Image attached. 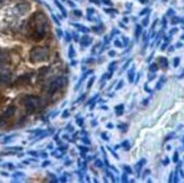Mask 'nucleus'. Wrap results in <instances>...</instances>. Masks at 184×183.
Listing matches in <instances>:
<instances>
[{"mask_svg": "<svg viewBox=\"0 0 184 183\" xmlns=\"http://www.w3.org/2000/svg\"><path fill=\"white\" fill-rule=\"evenodd\" d=\"M72 35H74L75 41H78V40H79V35H78V34H77V33H74V34H72Z\"/></svg>", "mask_w": 184, "mask_h": 183, "instance_id": "nucleus-42", "label": "nucleus"}, {"mask_svg": "<svg viewBox=\"0 0 184 183\" xmlns=\"http://www.w3.org/2000/svg\"><path fill=\"white\" fill-rule=\"evenodd\" d=\"M134 75H136V73H134V67H132L131 69H129V71H128V79H129V82L130 83L133 82Z\"/></svg>", "mask_w": 184, "mask_h": 183, "instance_id": "nucleus-10", "label": "nucleus"}, {"mask_svg": "<svg viewBox=\"0 0 184 183\" xmlns=\"http://www.w3.org/2000/svg\"><path fill=\"white\" fill-rule=\"evenodd\" d=\"M54 3L57 5V7H58V8H59V10L61 11V13H62L63 16H67V11H66L65 7H63V6L61 5V3H60L59 1H58V0H54Z\"/></svg>", "mask_w": 184, "mask_h": 183, "instance_id": "nucleus-14", "label": "nucleus"}, {"mask_svg": "<svg viewBox=\"0 0 184 183\" xmlns=\"http://www.w3.org/2000/svg\"><path fill=\"white\" fill-rule=\"evenodd\" d=\"M72 26H75V27L78 30V31L82 32V33H88L89 32V28H87L86 26L81 25V24H77V23H72Z\"/></svg>", "mask_w": 184, "mask_h": 183, "instance_id": "nucleus-8", "label": "nucleus"}, {"mask_svg": "<svg viewBox=\"0 0 184 183\" xmlns=\"http://www.w3.org/2000/svg\"><path fill=\"white\" fill-rule=\"evenodd\" d=\"M182 20L180 19V17H173L172 19V24L173 25H175V24H177V23H181Z\"/></svg>", "mask_w": 184, "mask_h": 183, "instance_id": "nucleus-21", "label": "nucleus"}, {"mask_svg": "<svg viewBox=\"0 0 184 183\" xmlns=\"http://www.w3.org/2000/svg\"><path fill=\"white\" fill-rule=\"evenodd\" d=\"M148 100H149V99H146V101H144V104H145V105H146V104L148 103Z\"/></svg>", "mask_w": 184, "mask_h": 183, "instance_id": "nucleus-59", "label": "nucleus"}, {"mask_svg": "<svg viewBox=\"0 0 184 183\" xmlns=\"http://www.w3.org/2000/svg\"><path fill=\"white\" fill-rule=\"evenodd\" d=\"M168 51H170V52H172V51H174V46H171V48L168 49Z\"/></svg>", "mask_w": 184, "mask_h": 183, "instance_id": "nucleus-58", "label": "nucleus"}, {"mask_svg": "<svg viewBox=\"0 0 184 183\" xmlns=\"http://www.w3.org/2000/svg\"><path fill=\"white\" fill-rule=\"evenodd\" d=\"M118 128H119L120 130H123V131H127L128 130V124L127 123H121L118 126Z\"/></svg>", "mask_w": 184, "mask_h": 183, "instance_id": "nucleus-20", "label": "nucleus"}, {"mask_svg": "<svg viewBox=\"0 0 184 183\" xmlns=\"http://www.w3.org/2000/svg\"><path fill=\"white\" fill-rule=\"evenodd\" d=\"M0 1H3V0H0Z\"/></svg>", "mask_w": 184, "mask_h": 183, "instance_id": "nucleus-62", "label": "nucleus"}, {"mask_svg": "<svg viewBox=\"0 0 184 183\" xmlns=\"http://www.w3.org/2000/svg\"><path fill=\"white\" fill-rule=\"evenodd\" d=\"M50 56V51L46 46H36L31 51V60L33 62L46 61Z\"/></svg>", "mask_w": 184, "mask_h": 183, "instance_id": "nucleus-2", "label": "nucleus"}, {"mask_svg": "<svg viewBox=\"0 0 184 183\" xmlns=\"http://www.w3.org/2000/svg\"><path fill=\"white\" fill-rule=\"evenodd\" d=\"M167 45H168V43H167V42H165V43H164V44L161 45V48H160V50H161V51H164V50H165V49H166V48H167Z\"/></svg>", "mask_w": 184, "mask_h": 183, "instance_id": "nucleus-40", "label": "nucleus"}, {"mask_svg": "<svg viewBox=\"0 0 184 183\" xmlns=\"http://www.w3.org/2000/svg\"><path fill=\"white\" fill-rule=\"evenodd\" d=\"M89 1L93 3H96V5H101V1H99V0H89Z\"/></svg>", "mask_w": 184, "mask_h": 183, "instance_id": "nucleus-44", "label": "nucleus"}, {"mask_svg": "<svg viewBox=\"0 0 184 183\" xmlns=\"http://www.w3.org/2000/svg\"><path fill=\"white\" fill-rule=\"evenodd\" d=\"M123 111H124V105L123 104H119L115 106V113L116 116H122L123 114Z\"/></svg>", "mask_w": 184, "mask_h": 183, "instance_id": "nucleus-9", "label": "nucleus"}, {"mask_svg": "<svg viewBox=\"0 0 184 183\" xmlns=\"http://www.w3.org/2000/svg\"><path fill=\"white\" fill-rule=\"evenodd\" d=\"M75 56H76V52H75V49H74V45H69V51H68V57L70 58V59H72V58H75Z\"/></svg>", "mask_w": 184, "mask_h": 183, "instance_id": "nucleus-15", "label": "nucleus"}, {"mask_svg": "<svg viewBox=\"0 0 184 183\" xmlns=\"http://www.w3.org/2000/svg\"><path fill=\"white\" fill-rule=\"evenodd\" d=\"M67 84H68V78L67 77H58L57 79H54L53 82L51 83L49 90H50V93H54V92L66 87Z\"/></svg>", "mask_w": 184, "mask_h": 183, "instance_id": "nucleus-3", "label": "nucleus"}, {"mask_svg": "<svg viewBox=\"0 0 184 183\" xmlns=\"http://www.w3.org/2000/svg\"><path fill=\"white\" fill-rule=\"evenodd\" d=\"M92 42H93V39L91 36H88V35H85V36H82V39L80 40V44L82 46H88V45H91Z\"/></svg>", "mask_w": 184, "mask_h": 183, "instance_id": "nucleus-6", "label": "nucleus"}, {"mask_svg": "<svg viewBox=\"0 0 184 183\" xmlns=\"http://www.w3.org/2000/svg\"><path fill=\"white\" fill-rule=\"evenodd\" d=\"M182 40H184V35H182Z\"/></svg>", "mask_w": 184, "mask_h": 183, "instance_id": "nucleus-61", "label": "nucleus"}, {"mask_svg": "<svg viewBox=\"0 0 184 183\" xmlns=\"http://www.w3.org/2000/svg\"><path fill=\"white\" fill-rule=\"evenodd\" d=\"M150 174V170H146V171H145L144 172V174H142V178H146V176H147V175H149Z\"/></svg>", "mask_w": 184, "mask_h": 183, "instance_id": "nucleus-37", "label": "nucleus"}, {"mask_svg": "<svg viewBox=\"0 0 184 183\" xmlns=\"http://www.w3.org/2000/svg\"><path fill=\"white\" fill-rule=\"evenodd\" d=\"M102 138L104 139V140L108 141V135H106L105 132H103V133H102Z\"/></svg>", "mask_w": 184, "mask_h": 183, "instance_id": "nucleus-39", "label": "nucleus"}, {"mask_svg": "<svg viewBox=\"0 0 184 183\" xmlns=\"http://www.w3.org/2000/svg\"><path fill=\"white\" fill-rule=\"evenodd\" d=\"M158 62H159V67H161L163 69H166V68L168 67V60H167L165 57H159Z\"/></svg>", "mask_w": 184, "mask_h": 183, "instance_id": "nucleus-7", "label": "nucleus"}, {"mask_svg": "<svg viewBox=\"0 0 184 183\" xmlns=\"http://www.w3.org/2000/svg\"><path fill=\"white\" fill-rule=\"evenodd\" d=\"M142 33V26L141 25H137L136 26V31H134V36H136V40H139L140 35Z\"/></svg>", "mask_w": 184, "mask_h": 183, "instance_id": "nucleus-12", "label": "nucleus"}, {"mask_svg": "<svg viewBox=\"0 0 184 183\" xmlns=\"http://www.w3.org/2000/svg\"><path fill=\"white\" fill-rule=\"evenodd\" d=\"M122 40H123V46H127L128 45V43H129V40L127 39V37H122Z\"/></svg>", "mask_w": 184, "mask_h": 183, "instance_id": "nucleus-35", "label": "nucleus"}, {"mask_svg": "<svg viewBox=\"0 0 184 183\" xmlns=\"http://www.w3.org/2000/svg\"><path fill=\"white\" fill-rule=\"evenodd\" d=\"M139 1H140L141 3H148V0H139Z\"/></svg>", "mask_w": 184, "mask_h": 183, "instance_id": "nucleus-57", "label": "nucleus"}, {"mask_svg": "<svg viewBox=\"0 0 184 183\" xmlns=\"http://www.w3.org/2000/svg\"><path fill=\"white\" fill-rule=\"evenodd\" d=\"M180 61H181V59H180L178 57L174 58V61H173V66H174V68H177L178 67V65H180Z\"/></svg>", "mask_w": 184, "mask_h": 183, "instance_id": "nucleus-17", "label": "nucleus"}, {"mask_svg": "<svg viewBox=\"0 0 184 183\" xmlns=\"http://www.w3.org/2000/svg\"><path fill=\"white\" fill-rule=\"evenodd\" d=\"M122 182H129V180H128V176H127V172L122 175Z\"/></svg>", "mask_w": 184, "mask_h": 183, "instance_id": "nucleus-32", "label": "nucleus"}, {"mask_svg": "<svg viewBox=\"0 0 184 183\" xmlns=\"http://www.w3.org/2000/svg\"><path fill=\"white\" fill-rule=\"evenodd\" d=\"M123 169L125 170V172L128 173V174H132V169H131L130 166H128V165H124V166H123Z\"/></svg>", "mask_w": 184, "mask_h": 183, "instance_id": "nucleus-22", "label": "nucleus"}, {"mask_svg": "<svg viewBox=\"0 0 184 183\" xmlns=\"http://www.w3.org/2000/svg\"><path fill=\"white\" fill-rule=\"evenodd\" d=\"M70 40H71V34L69 33V32H66V41H67V42H69Z\"/></svg>", "mask_w": 184, "mask_h": 183, "instance_id": "nucleus-28", "label": "nucleus"}, {"mask_svg": "<svg viewBox=\"0 0 184 183\" xmlns=\"http://www.w3.org/2000/svg\"><path fill=\"white\" fill-rule=\"evenodd\" d=\"M157 70H158V65L155 63V62H153V63L149 66V71L150 73H156Z\"/></svg>", "mask_w": 184, "mask_h": 183, "instance_id": "nucleus-16", "label": "nucleus"}, {"mask_svg": "<svg viewBox=\"0 0 184 183\" xmlns=\"http://www.w3.org/2000/svg\"><path fill=\"white\" fill-rule=\"evenodd\" d=\"M122 147H124L125 149H130V143H129V140H124L123 143L121 144Z\"/></svg>", "mask_w": 184, "mask_h": 183, "instance_id": "nucleus-18", "label": "nucleus"}, {"mask_svg": "<svg viewBox=\"0 0 184 183\" xmlns=\"http://www.w3.org/2000/svg\"><path fill=\"white\" fill-rule=\"evenodd\" d=\"M163 164H164L165 166H166V165H168V164H170V158H165L164 161H163Z\"/></svg>", "mask_w": 184, "mask_h": 183, "instance_id": "nucleus-38", "label": "nucleus"}, {"mask_svg": "<svg viewBox=\"0 0 184 183\" xmlns=\"http://www.w3.org/2000/svg\"><path fill=\"white\" fill-rule=\"evenodd\" d=\"M145 89H146V92H148V93H150V92H151V89H149V88H148L147 85H145Z\"/></svg>", "mask_w": 184, "mask_h": 183, "instance_id": "nucleus-50", "label": "nucleus"}, {"mask_svg": "<svg viewBox=\"0 0 184 183\" xmlns=\"http://www.w3.org/2000/svg\"><path fill=\"white\" fill-rule=\"evenodd\" d=\"M153 57H154V53H151V56H150L149 58H148V59H147V62H150V60L153 59Z\"/></svg>", "mask_w": 184, "mask_h": 183, "instance_id": "nucleus-54", "label": "nucleus"}, {"mask_svg": "<svg viewBox=\"0 0 184 183\" xmlns=\"http://www.w3.org/2000/svg\"><path fill=\"white\" fill-rule=\"evenodd\" d=\"M173 135H174V133H171V135H168V137H166V139H165V140H168V139L173 138Z\"/></svg>", "mask_w": 184, "mask_h": 183, "instance_id": "nucleus-52", "label": "nucleus"}, {"mask_svg": "<svg viewBox=\"0 0 184 183\" xmlns=\"http://www.w3.org/2000/svg\"><path fill=\"white\" fill-rule=\"evenodd\" d=\"M48 18L43 13L37 11L31 18L29 28L32 31V37L34 40H42L48 32Z\"/></svg>", "mask_w": 184, "mask_h": 183, "instance_id": "nucleus-1", "label": "nucleus"}, {"mask_svg": "<svg viewBox=\"0 0 184 183\" xmlns=\"http://www.w3.org/2000/svg\"><path fill=\"white\" fill-rule=\"evenodd\" d=\"M101 3H105V5H108V6H112V1L111 0H102Z\"/></svg>", "mask_w": 184, "mask_h": 183, "instance_id": "nucleus-36", "label": "nucleus"}, {"mask_svg": "<svg viewBox=\"0 0 184 183\" xmlns=\"http://www.w3.org/2000/svg\"><path fill=\"white\" fill-rule=\"evenodd\" d=\"M94 82H95V77H92L89 80H88V85H87V89H91V87L93 86Z\"/></svg>", "mask_w": 184, "mask_h": 183, "instance_id": "nucleus-19", "label": "nucleus"}, {"mask_svg": "<svg viewBox=\"0 0 184 183\" xmlns=\"http://www.w3.org/2000/svg\"><path fill=\"white\" fill-rule=\"evenodd\" d=\"M122 86H123V80H120V82H119V84L116 85L115 89H116V90H119L120 88H122Z\"/></svg>", "mask_w": 184, "mask_h": 183, "instance_id": "nucleus-29", "label": "nucleus"}, {"mask_svg": "<svg viewBox=\"0 0 184 183\" xmlns=\"http://www.w3.org/2000/svg\"><path fill=\"white\" fill-rule=\"evenodd\" d=\"M97 97H98V95H95V96H93V97H92V99H91V100H89V101L87 102V104L89 105V104H91V103H93V102L95 101V100H96Z\"/></svg>", "mask_w": 184, "mask_h": 183, "instance_id": "nucleus-31", "label": "nucleus"}, {"mask_svg": "<svg viewBox=\"0 0 184 183\" xmlns=\"http://www.w3.org/2000/svg\"><path fill=\"white\" fill-rule=\"evenodd\" d=\"M75 15H77V16H81V11H79V10H75Z\"/></svg>", "mask_w": 184, "mask_h": 183, "instance_id": "nucleus-49", "label": "nucleus"}, {"mask_svg": "<svg viewBox=\"0 0 184 183\" xmlns=\"http://www.w3.org/2000/svg\"><path fill=\"white\" fill-rule=\"evenodd\" d=\"M176 32H177V28H174V30H172V31H171L170 33H171V35H172V34L176 33Z\"/></svg>", "mask_w": 184, "mask_h": 183, "instance_id": "nucleus-51", "label": "nucleus"}, {"mask_svg": "<svg viewBox=\"0 0 184 183\" xmlns=\"http://www.w3.org/2000/svg\"><path fill=\"white\" fill-rule=\"evenodd\" d=\"M165 82H166V78H165L164 76H161L160 78H159V82L157 83V85H156V89L158 90V89H160L161 87H163V85L165 84Z\"/></svg>", "mask_w": 184, "mask_h": 183, "instance_id": "nucleus-13", "label": "nucleus"}, {"mask_svg": "<svg viewBox=\"0 0 184 183\" xmlns=\"http://www.w3.org/2000/svg\"><path fill=\"white\" fill-rule=\"evenodd\" d=\"M146 159L145 158H141L140 161L138 162V163L136 164V166H134V169H136V173H137V175L138 176H140V173H141V170H142V167H144V165L146 164Z\"/></svg>", "mask_w": 184, "mask_h": 183, "instance_id": "nucleus-5", "label": "nucleus"}, {"mask_svg": "<svg viewBox=\"0 0 184 183\" xmlns=\"http://www.w3.org/2000/svg\"><path fill=\"white\" fill-rule=\"evenodd\" d=\"M115 51H110V52H108V56H110V57H114V56H115Z\"/></svg>", "mask_w": 184, "mask_h": 183, "instance_id": "nucleus-47", "label": "nucleus"}, {"mask_svg": "<svg viewBox=\"0 0 184 183\" xmlns=\"http://www.w3.org/2000/svg\"><path fill=\"white\" fill-rule=\"evenodd\" d=\"M173 162H174V163H177L178 162V153L177 152L174 153V156H173Z\"/></svg>", "mask_w": 184, "mask_h": 183, "instance_id": "nucleus-25", "label": "nucleus"}, {"mask_svg": "<svg viewBox=\"0 0 184 183\" xmlns=\"http://www.w3.org/2000/svg\"><path fill=\"white\" fill-rule=\"evenodd\" d=\"M69 116V111L68 110H66L65 112H63V114H62V116L63 118H67V116Z\"/></svg>", "mask_w": 184, "mask_h": 183, "instance_id": "nucleus-43", "label": "nucleus"}, {"mask_svg": "<svg viewBox=\"0 0 184 183\" xmlns=\"http://www.w3.org/2000/svg\"><path fill=\"white\" fill-rule=\"evenodd\" d=\"M174 14V10H170V11H167V15H173Z\"/></svg>", "mask_w": 184, "mask_h": 183, "instance_id": "nucleus-56", "label": "nucleus"}, {"mask_svg": "<svg viewBox=\"0 0 184 183\" xmlns=\"http://www.w3.org/2000/svg\"><path fill=\"white\" fill-rule=\"evenodd\" d=\"M93 73V70H89V71H87V73H86L85 75H84V76H82L81 78L79 79V82H78V84L76 85V87H75V89H76V90L78 89V88L80 87V85H81V83L84 82V80H85V78H86V77H87L88 75H89V73Z\"/></svg>", "mask_w": 184, "mask_h": 183, "instance_id": "nucleus-11", "label": "nucleus"}, {"mask_svg": "<svg viewBox=\"0 0 184 183\" xmlns=\"http://www.w3.org/2000/svg\"><path fill=\"white\" fill-rule=\"evenodd\" d=\"M182 46H183V44H182L181 42H178V43H176V46H175V48L180 49V48H182Z\"/></svg>", "mask_w": 184, "mask_h": 183, "instance_id": "nucleus-48", "label": "nucleus"}, {"mask_svg": "<svg viewBox=\"0 0 184 183\" xmlns=\"http://www.w3.org/2000/svg\"><path fill=\"white\" fill-rule=\"evenodd\" d=\"M57 33H58V35H59V37H62L63 33H62V31H61V30H59V28H58V30H57Z\"/></svg>", "mask_w": 184, "mask_h": 183, "instance_id": "nucleus-41", "label": "nucleus"}, {"mask_svg": "<svg viewBox=\"0 0 184 183\" xmlns=\"http://www.w3.org/2000/svg\"><path fill=\"white\" fill-rule=\"evenodd\" d=\"M148 23H149V16H146L145 17V19L142 20V26H147Z\"/></svg>", "mask_w": 184, "mask_h": 183, "instance_id": "nucleus-24", "label": "nucleus"}, {"mask_svg": "<svg viewBox=\"0 0 184 183\" xmlns=\"http://www.w3.org/2000/svg\"><path fill=\"white\" fill-rule=\"evenodd\" d=\"M41 104V101L39 97H35V96H29L27 100L25 101V105L26 107L29 109V111H33L35 110L36 107H39Z\"/></svg>", "mask_w": 184, "mask_h": 183, "instance_id": "nucleus-4", "label": "nucleus"}, {"mask_svg": "<svg viewBox=\"0 0 184 183\" xmlns=\"http://www.w3.org/2000/svg\"><path fill=\"white\" fill-rule=\"evenodd\" d=\"M95 165H96L97 167H102L103 166L102 161H99V159H96V162H95Z\"/></svg>", "mask_w": 184, "mask_h": 183, "instance_id": "nucleus-34", "label": "nucleus"}, {"mask_svg": "<svg viewBox=\"0 0 184 183\" xmlns=\"http://www.w3.org/2000/svg\"><path fill=\"white\" fill-rule=\"evenodd\" d=\"M102 110H108V106H102Z\"/></svg>", "mask_w": 184, "mask_h": 183, "instance_id": "nucleus-60", "label": "nucleus"}, {"mask_svg": "<svg viewBox=\"0 0 184 183\" xmlns=\"http://www.w3.org/2000/svg\"><path fill=\"white\" fill-rule=\"evenodd\" d=\"M156 77V75H155V73H150V75L148 76V82H150V80H153L154 78Z\"/></svg>", "mask_w": 184, "mask_h": 183, "instance_id": "nucleus-30", "label": "nucleus"}, {"mask_svg": "<svg viewBox=\"0 0 184 183\" xmlns=\"http://www.w3.org/2000/svg\"><path fill=\"white\" fill-rule=\"evenodd\" d=\"M79 148L82 150V152H88V148H85V147H79Z\"/></svg>", "mask_w": 184, "mask_h": 183, "instance_id": "nucleus-53", "label": "nucleus"}, {"mask_svg": "<svg viewBox=\"0 0 184 183\" xmlns=\"http://www.w3.org/2000/svg\"><path fill=\"white\" fill-rule=\"evenodd\" d=\"M131 61H132V60L130 59V60H128V61L125 62V65L123 66V67H122V69H121V71H122V73H123V70H125V69H127V68H128V66H129V63H130Z\"/></svg>", "mask_w": 184, "mask_h": 183, "instance_id": "nucleus-27", "label": "nucleus"}, {"mask_svg": "<svg viewBox=\"0 0 184 183\" xmlns=\"http://www.w3.org/2000/svg\"><path fill=\"white\" fill-rule=\"evenodd\" d=\"M82 122H84L82 119H77V123H79V126H82Z\"/></svg>", "mask_w": 184, "mask_h": 183, "instance_id": "nucleus-46", "label": "nucleus"}, {"mask_svg": "<svg viewBox=\"0 0 184 183\" xmlns=\"http://www.w3.org/2000/svg\"><path fill=\"white\" fill-rule=\"evenodd\" d=\"M114 45L118 46V48H123V43L120 42L119 40H115V41H114Z\"/></svg>", "mask_w": 184, "mask_h": 183, "instance_id": "nucleus-23", "label": "nucleus"}, {"mask_svg": "<svg viewBox=\"0 0 184 183\" xmlns=\"http://www.w3.org/2000/svg\"><path fill=\"white\" fill-rule=\"evenodd\" d=\"M108 129H112V128H114V127H113V124H112V123H108Z\"/></svg>", "mask_w": 184, "mask_h": 183, "instance_id": "nucleus-55", "label": "nucleus"}, {"mask_svg": "<svg viewBox=\"0 0 184 183\" xmlns=\"http://www.w3.org/2000/svg\"><path fill=\"white\" fill-rule=\"evenodd\" d=\"M161 23H163V28H166V18H165V17H164V18H163V22H161Z\"/></svg>", "mask_w": 184, "mask_h": 183, "instance_id": "nucleus-45", "label": "nucleus"}, {"mask_svg": "<svg viewBox=\"0 0 184 183\" xmlns=\"http://www.w3.org/2000/svg\"><path fill=\"white\" fill-rule=\"evenodd\" d=\"M105 13H108V14H112V13H116V10H114L113 8H105L104 9Z\"/></svg>", "mask_w": 184, "mask_h": 183, "instance_id": "nucleus-26", "label": "nucleus"}, {"mask_svg": "<svg viewBox=\"0 0 184 183\" xmlns=\"http://www.w3.org/2000/svg\"><path fill=\"white\" fill-rule=\"evenodd\" d=\"M149 11H150V9H149V8H145V10L140 11V16H142V15H145V14H148Z\"/></svg>", "mask_w": 184, "mask_h": 183, "instance_id": "nucleus-33", "label": "nucleus"}]
</instances>
